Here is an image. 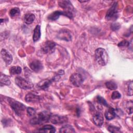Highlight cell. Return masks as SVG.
Here are the masks:
<instances>
[{"label": "cell", "mask_w": 133, "mask_h": 133, "mask_svg": "<svg viewBox=\"0 0 133 133\" xmlns=\"http://www.w3.org/2000/svg\"><path fill=\"white\" fill-rule=\"evenodd\" d=\"M56 43L51 41H47L44 42L41 45V50L46 54H51L55 50Z\"/></svg>", "instance_id": "5b68a950"}, {"label": "cell", "mask_w": 133, "mask_h": 133, "mask_svg": "<svg viewBox=\"0 0 133 133\" xmlns=\"http://www.w3.org/2000/svg\"><path fill=\"white\" fill-rule=\"evenodd\" d=\"M120 26H121V25L119 23H114L111 24V29L113 31H116V30H118L119 29Z\"/></svg>", "instance_id": "1f68e13d"}, {"label": "cell", "mask_w": 133, "mask_h": 133, "mask_svg": "<svg viewBox=\"0 0 133 133\" xmlns=\"http://www.w3.org/2000/svg\"><path fill=\"white\" fill-rule=\"evenodd\" d=\"M60 15L65 16L69 18H72L73 17V14L71 12H66V11H55L50 14L48 17V19L51 21H55L57 20Z\"/></svg>", "instance_id": "52a82bcc"}, {"label": "cell", "mask_w": 133, "mask_h": 133, "mask_svg": "<svg viewBox=\"0 0 133 133\" xmlns=\"http://www.w3.org/2000/svg\"><path fill=\"white\" fill-rule=\"evenodd\" d=\"M25 100L28 103H35L40 100V97L39 96L34 94L29 93L25 96Z\"/></svg>", "instance_id": "2e32d148"}, {"label": "cell", "mask_w": 133, "mask_h": 133, "mask_svg": "<svg viewBox=\"0 0 133 133\" xmlns=\"http://www.w3.org/2000/svg\"><path fill=\"white\" fill-rule=\"evenodd\" d=\"M121 97V94L118 91H114L112 92L111 98L112 99H119Z\"/></svg>", "instance_id": "4dcf8cb0"}, {"label": "cell", "mask_w": 133, "mask_h": 133, "mask_svg": "<svg viewBox=\"0 0 133 133\" xmlns=\"http://www.w3.org/2000/svg\"><path fill=\"white\" fill-rule=\"evenodd\" d=\"M117 3L114 2L111 7L108 10L105 18L108 20L115 19L117 18Z\"/></svg>", "instance_id": "8992f818"}, {"label": "cell", "mask_w": 133, "mask_h": 133, "mask_svg": "<svg viewBox=\"0 0 133 133\" xmlns=\"http://www.w3.org/2000/svg\"><path fill=\"white\" fill-rule=\"evenodd\" d=\"M126 109L128 114H131L132 112V101L130 100L126 103Z\"/></svg>", "instance_id": "484cf974"}, {"label": "cell", "mask_w": 133, "mask_h": 133, "mask_svg": "<svg viewBox=\"0 0 133 133\" xmlns=\"http://www.w3.org/2000/svg\"><path fill=\"white\" fill-rule=\"evenodd\" d=\"M70 81L71 83L75 86H79L83 82V78L82 76L79 73H74L70 77Z\"/></svg>", "instance_id": "ba28073f"}, {"label": "cell", "mask_w": 133, "mask_h": 133, "mask_svg": "<svg viewBox=\"0 0 133 133\" xmlns=\"http://www.w3.org/2000/svg\"><path fill=\"white\" fill-rule=\"evenodd\" d=\"M20 13V10L17 7H14L10 9L9 11V15L11 17L18 15Z\"/></svg>", "instance_id": "d4e9b609"}, {"label": "cell", "mask_w": 133, "mask_h": 133, "mask_svg": "<svg viewBox=\"0 0 133 133\" xmlns=\"http://www.w3.org/2000/svg\"><path fill=\"white\" fill-rule=\"evenodd\" d=\"M27 114L29 116H34L36 114V110L33 108L29 107L26 109Z\"/></svg>", "instance_id": "83f0119b"}, {"label": "cell", "mask_w": 133, "mask_h": 133, "mask_svg": "<svg viewBox=\"0 0 133 133\" xmlns=\"http://www.w3.org/2000/svg\"><path fill=\"white\" fill-rule=\"evenodd\" d=\"M95 57L98 63L101 65H105L108 62V54L102 48H99L96 50Z\"/></svg>", "instance_id": "7a4b0ae2"}, {"label": "cell", "mask_w": 133, "mask_h": 133, "mask_svg": "<svg viewBox=\"0 0 133 133\" xmlns=\"http://www.w3.org/2000/svg\"><path fill=\"white\" fill-rule=\"evenodd\" d=\"M59 5L64 9V11L71 12L73 10V7L71 3L69 1H61L58 2Z\"/></svg>", "instance_id": "8fae6325"}, {"label": "cell", "mask_w": 133, "mask_h": 133, "mask_svg": "<svg viewBox=\"0 0 133 133\" xmlns=\"http://www.w3.org/2000/svg\"><path fill=\"white\" fill-rule=\"evenodd\" d=\"M54 82V79L52 78L50 79H43L41 81L37 84V87L40 89L46 90L51 85L52 82Z\"/></svg>", "instance_id": "4fadbf2b"}, {"label": "cell", "mask_w": 133, "mask_h": 133, "mask_svg": "<svg viewBox=\"0 0 133 133\" xmlns=\"http://www.w3.org/2000/svg\"><path fill=\"white\" fill-rule=\"evenodd\" d=\"M51 114L48 111H43L40 112L36 116L33 117L30 121L32 125H41L49 121Z\"/></svg>", "instance_id": "6da1fadb"}, {"label": "cell", "mask_w": 133, "mask_h": 133, "mask_svg": "<svg viewBox=\"0 0 133 133\" xmlns=\"http://www.w3.org/2000/svg\"><path fill=\"white\" fill-rule=\"evenodd\" d=\"M22 69L19 66H12L9 69V73L11 75L19 74L21 73Z\"/></svg>", "instance_id": "7402d4cb"}, {"label": "cell", "mask_w": 133, "mask_h": 133, "mask_svg": "<svg viewBox=\"0 0 133 133\" xmlns=\"http://www.w3.org/2000/svg\"><path fill=\"white\" fill-rule=\"evenodd\" d=\"M129 45V42L126 40H124L122 41V42H121L118 44V46H125V47H127Z\"/></svg>", "instance_id": "d6a6232c"}, {"label": "cell", "mask_w": 133, "mask_h": 133, "mask_svg": "<svg viewBox=\"0 0 133 133\" xmlns=\"http://www.w3.org/2000/svg\"><path fill=\"white\" fill-rule=\"evenodd\" d=\"M30 68L35 72H38L43 69V66L42 62L38 60H33L29 63Z\"/></svg>", "instance_id": "30bf717a"}, {"label": "cell", "mask_w": 133, "mask_h": 133, "mask_svg": "<svg viewBox=\"0 0 133 133\" xmlns=\"http://www.w3.org/2000/svg\"><path fill=\"white\" fill-rule=\"evenodd\" d=\"M60 132H75L73 127L70 125H65L62 126L59 130Z\"/></svg>", "instance_id": "44dd1931"}, {"label": "cell", "mask_w": 133, "mask_h": 133, "mask_svg": "<svg viewBox=\"0 0 133 133\" xmlns=\"http://www.w3.org/2000/svg\"><path fill=\"white\" fill-rule=\"evenodd\" d=\"M15 83L17 86L23 89H29L33 87L31 82L21 77H17L15 79Z\"/></svg>", "instance_id": "277c9868"}, {"label": "cell", "mask_w": 133, "mask_h": 133, "mask_svg": "<svg viewBox=\"0 0 133 133\" xmlns=\"http://www.w3.org/2000/svg\"><path fill=\"white\" fill-rule=\"evenodd\" d=\"M35 17L33 14L32 13H28L25 15L24 17V22L27 24H30L33 22L35 20Z\"/></svg>", "instance_id": "ffe728a7"}, {"label": "cell", "mask_w": 133, "mask_h": 133, "mask_svg": "<svg viewBox=\"0 0 133 133\" xmlns=\"http://www.w3.org/2000/svg\"><path fill=\"white\" fill-rule=\"evenodd\" d=\"M106 87L110 90H114L117 88V84L113 81H109L105 83Z\"/></svg>", "instance_id": "cb8c5ba5"}, {"label": "cell", "mask_w": 133, "mask_h": 133, "mask_svg": "<svg viewBox=\"0 0 133 133\" xmlns=\"http://www.w3.org/2000/svg\"><path fill=\"white\" fill-rule=\"evenodd\" d=\"M58 38L66 41H69L71 40V35L68 30H61L58 34Z\"/></svg>", "instance_id": "5bb4252c"}, {"label": "cell", "mask_w": 133, "mask_h": 133, "mask_svg": "<svg viewBox=\"0 0 133 133\" xmlns=\"http://www.w3.org/2000/svg\"><path fill=\"white\" fill-rule=\"evenodd\" d=\"M39 132H48V133H52L56 131L55 128L51 125H45L40 128L38 130Z\"/></svg>", "instance_id": "ac0fdd59"}, {"label": "cell", "mask_w": 133, "mask_h": 133, "mask_svg": "<svg viewBox=\"0 0 133 133\" xmlns=\"http://www.w3.org/2000/svg\"><path fill=\"white\" fill-rule=\"evenodd\" d=\"M1 84H3L5 85H9L10 84V78L8 76H7L5 74H1L0 77Z\"/></svg>", "instance_id": "603a6c76"}, {"label": "cell", "mask_w": 133, "mask_h": 133, "mask_svg": "<svg viewBox=\"0 0 133 133\" xmlns=\"http://www.w3.org/2000/svg\"><path fill=\"white\" fill-rule=\"evenodd\" d=\"M49 121L54 124H62L68 121V117L65 116L51 115L50 117Z\"/></svg>", "instance_id": "9c48e42d"}, {"label": "cell", "mask_w": 133, "mask_h": 133, "mask_svg": "<svg viewBox=\"0 0 133 133\" xmlns=\"http://www.w3.org/2000/svg\"><path fill=\"white\" fill-rule=\"evenodd\" d=\"M1 53V56L7 65L10 64L12 61V57L11 55L5 49H2Z\"/></svg>", "instance_id": "7c38bea8"}, {"label": "cell", "mask_w": 133, "mask_h": 133, "mask_svg": "<svg viewBox=\"0 0 133 133\" xmlns=\"http://www.w3.org/2000/svg\"><path fill=\"white\" fill-rule=\"evenodd\" d=\"M92 121H93L94 123L96 125H97L98 126H102V125L103 124V122H104V118H103V115L100 112L97 113L93 116Z\"/></svg>", "instance_id": "9a60e30c"}, {"label": "cell", "mask_w": 133, "mask_h": 133, "mask_svg": "<svg viewBox=\"0 0 133 133\" xmlns=\"http://www.w3.org/2000/svg\"><path fill=\"white\" fill-rule=\"evenodd\" d=\"M41 27L40 25H37L34 30V32H33V40L34 42L37 41L39 40V39L41 37Z\"/></svg>", "instance_id": "d6986e66"}, {"label": "cell", "mask_w": 133, "mask_h": 133, "mask_svg": "<svg viewBox=\"0 0 133 133\" xmlns=\"http://www.w3.org/2000/svg\"><path fill=\"white\" fill-rule=\"evenodd\" d=\"M127 94L131 96L132 95V82L130 81L127 85Z\"/></svg>", "instance_id": "f546056e"}, {"label": "cell", "mask_w": 133, "mask_h": 133, "mask_svg": "<svg viewBox=\"0 0 133 133\" xmlns=\"http://www.w3.org/2000/svg\"><path fill=\"white\" fill-rule=\"evenodd\" d=\"M116 115L115 110L112 107H109L105 111L104 116L107 120H111L113 119Z\"/></svg>", "instance_id": "e0dca14e"}, {"label": "cell", "mask_w": 133, "mask_h": 133, "mask_svg": "<svg viewBox=\"0 0 133 133\" xmlns=\"http://www.w3.org/2000/svg\"><path fill=\"white\" fill-rule=\"evenodd\" d=\"M9 103L12 109L17 115L21 116L24 113L25 110V106L22 103L12 100L10 101Z\"/></svg>", "instance_id": "3957f363"}, {"label": "cell", "mask_w": 133, "mask_h": 133, "mask_svg": "<svg viewBox=\"0 0 133 133\" xmlns=\"http://www.w3.org/2000/svg\"><path fill=\"white\" fill-rule=\"evenodd\" d=\"M97 101L100 104H102V105H103L104 106L108 107V104L107 102H106L105 100L103 98H102V97H101L100 96H98L97 97Z\"/></svg>", "instance_id": "4316f807"}, {"label": "cell", "mask_w": 133, "mask_h": 133, "mask_svg": "<svg viewBox=\"0 0 133 133\" xmlns=\"http://www.w3.org/2000/svg\"><path fill=\"white\" fill-rule=\"evenodd\" d=\"M108 130L111 132H120L121 130L119 128L113 126H109L108 127Z\"/></svg>", "instance_id": "f1b7e54d"}]
</instances>
